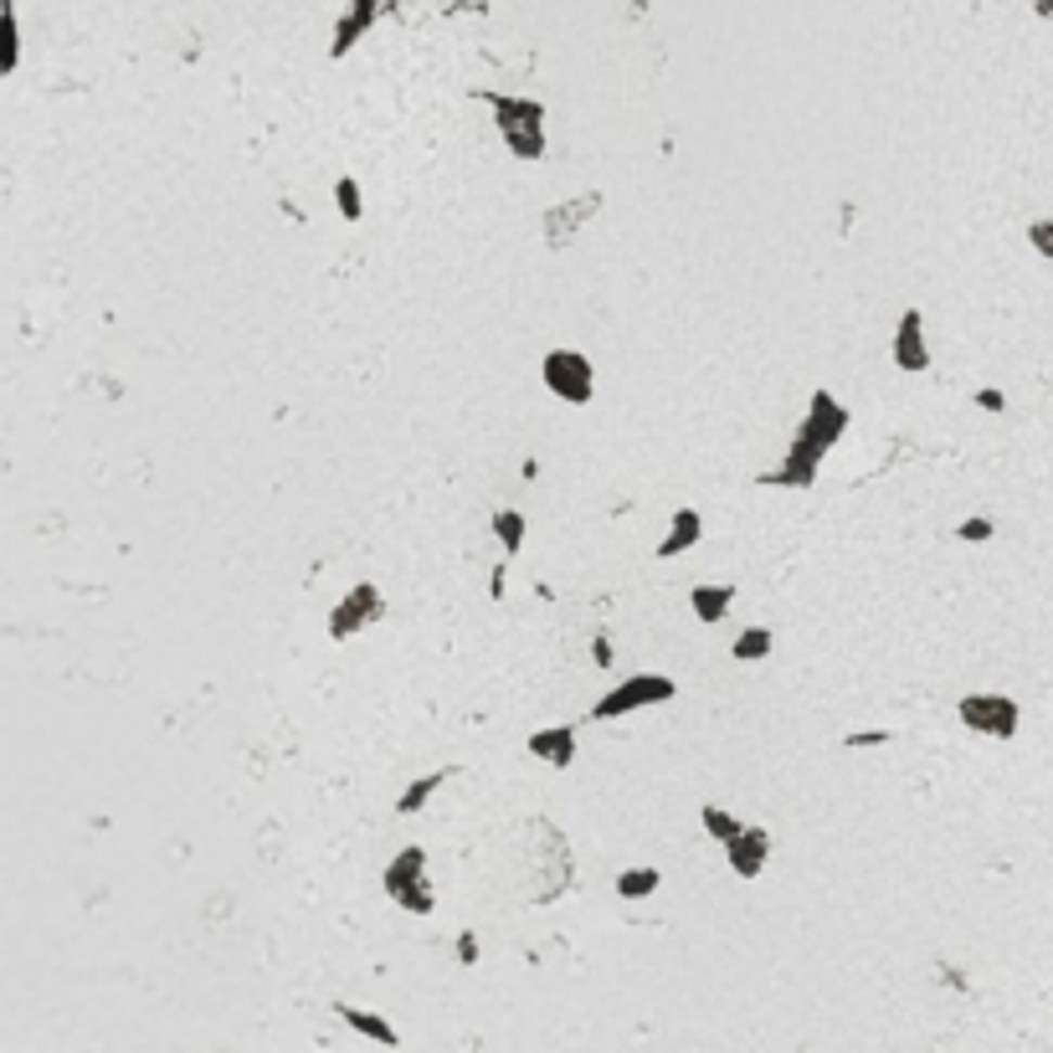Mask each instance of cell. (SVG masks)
Segmentation results:
<instances>
[{
    "instance_id": "6da1fadb",
    "label": "cell",
    "mask_w": 1053,
    "mask_h": 1053,
    "mask_svg": "<svg viewBox=\"0 0 1053 1053\" xmlns=\"http://www.w3.org/2000/svg\"><path fill=\"white\" fill-rule=\"evenodd\" d=\"M673 694H679V683L668 679V673H632V679H622L612 694H602V699L591 704V720H622V715H632V709L668 704Z\"/></svg>"
},
{
    "instance_id": "7a4b0ae2",
    "label": "cell",
    "mask_w": 1053,
    "mask_h": 1053,
    "mask_svg": "<svg viewBox=\"0 0 1053 1053\" xmlns=\"http://www.w3.org/2000/svg\"><path fill=\"white\" fill-rule=\"evenodd\" d=\"M540 381L555 401H566V407H586L591 396H596V371H591V360L581 350H550L540 360Z\"/></svg>"
},
{
    "instance_id": "3957f363",
    "label": "cell",
    "mask_w": 1053,
    "mask_h": 1053,
    "mask_svg": "<svg viewBox=\"0 0 1053 1053\" xmlns=\"http://www.w3.org/2000/svg\"><path fill=\"white\" fill-rule=\"evenodd\" d=\"M386 895L411 910V915H432L437 899H432V884H427V853L422 848H401L396 859L386 863Z\"/></svg>"
},
{
    "instance_id": "277c9868",
    "label": "cell",
    "mask_w": 1053,
    "mask_h": 1053,
    "mask_svg": "<svg viewBox=\"0 0 1053 1053\" xmlns=\"http://www.w3.org/2000/svg\"><path fill=\"white\" fill-rule=\"evenodd\" d=\"M848 432V407H843L833 390H812V401H807V416H801L797 427V442L801 448H812L818 458L838 448V437Z\"/></svg>"
},
{
    "instance_id": "5b68a950",
    "label": "cell",
    "mask_w": 1053,
    "mask_h": 1053,
    "mask_svg": "<svg viewBox=\"0 0 1053 1053\" xmlns=\"http://www.w3.org/2000/svg\"><path fill=\"white\" fill-rule=\"evenodd\" d=\"M956 715L966 730H976V735H992V741H1013L1017 735V720H1023V709H1017V699H1007V694H966V699L956 704Z\"/></svg>"
},
{
    "instance_id": "8992f818",
    "label": "cell",
    "mask_w": 1053,
    "mask_h": 1053,
    "mask_svg": "<svg viewBox=\"0 0 1053 1053\" xmlns=\"http://www.w3.org/2000/svg\"><path fill=\"white\" fill-rule=\"evenodd\" d=\"M381 612H386V596H381V586L375 581H355L330 612V638L334 643H350L360 627L381 622Z\"/></svg>"
},
{
    "instance_id": "52a82bcc",
    "label": "cell",
    "mask_w": 1053,
    "mask_h": 1053,
    "mask_svg": "<svg viewBox=\"0 0 1053 1053\" xmlns=\"http://www.w3.org/2000/svg\"><path fill=\"white\" fill-rule=\"evenodd\" d=\"M499 118V134H540L545 129V103L540 98H509V93H478Z\"/></svg>"
},
{
    "instance_id": "ba28073f",
    "label": "cell",
    "mask_w": 1053,
    "mask_h": 1053,
    "mask_svg": "<svg viewBox=\"0 0 1053 1053\" xmlns=\"http://www.w3.org/2000/svg\"><path fill=\"white\" fill-rule=\"evenodd\" d=\"M889 355H895V365L899 371H930V345H925V313L920 309H904V319H899V330H895V345H889Z\"/></svg>"
},
{
    "instance_id": "9c48e42d",
    "label": "cell",
    "mask_w": 1053,
    "mask_h": 1053,
    "mask_svg": "<svg viewBox=\"0 0 1053 1053\" xmlns=\"http://www.w3.org/2000/svg\"><path fill=\"white\" fill-rule=\"evenodd\" d=\"M818 468H822V458L812 448H801L797 437H792V448H786V458H781V468H771V473H761L756 484L761 488H812L818 484Z\"/></svg>"
},
{
    "instance_id": "30bf717a",
    "label": "cell",
    "mask_w": 1053,
    "mask_h": 1053,
    "mask_svg": "<svg viewBox=\"0 0 1053 1053\" xmlns=\"http://www.w3.org/2000/svg\"><path fill=\"white\" fill-rule=\"evenodd\" d=\"M529 756H535V761H545V766H555V771L576 766V724H550V730H535V735H529Z\"/></svg>"
},
{
    "instance_id": "8fae6325",
    "label": "cell",
    "mask_w": 1053,
    "mask_h": 1053,
    "mask_svg": "<svg viewBox=\"0 0 1053 1053\" xmlns=\"http://www.w3.org/2000/svg\"><path fill=\"white\" fill-rule=\"evenodd\" d=\"M724 859H730L735 878H756L766 869V859H771V833H766V827H745V838L730 843Z\"/></svg>"
},
{
    "instance_id": "7c38bea8",
    "label": "cell",
    "mask_w": 1053,
    "mask_h": 1053,
    "mask_svg": "<svg viewBox=\"0 0 1053 1053\" xmlns=\"http://www.w3.org/2000/svg\"><path fill=\"white\" fill-rule=\"evenodd\" d=\"M375 16H381V5H371V0H355L350 11L339 16V26H334V41H330V57L339 62V57H350L355 52V41L365 37L375 26Z\"/></svg>"
},
{
    "instance_id": "4fadbf2b",
    "label": "cell",
    "mask_w": 1053,
    "mask_h": 1053,
    "mask_svg": "<svg viewBox=\"0 0 1053 1053\" xmlns=\"http://www.w3.org/2000/svg\"><path fill=\"white\" fill-rule=\"evenodd\" d=\"M596 201H602V195L586 191L581 201H566V206L545 211V242H550V247H566V242H570V227H581L586 216L596 211Z\"/></svg>"
},
{
    "instance_id": "5bb4252c",
    "label": "cell",
    "mask_w": 1053,
    "mask_h": 1053,
    "mask_svg": "<svg viewBox=\"0 0 1053 1053\" xmlns=\"http://www.w3.org/2000/svg\"><path fill=\"white\" fill-rule=\"evenodd\" d=\"M699 535H704L699 509H679V514H673V525H668V535L658 540V561H679L683 550L699 545Z\"/></svg>"
},
{
    "instance_id": "9a60e30c",
    "label": "cell",
    "mask_w": 1053,
    "mask_h": 1053,
    "mask_svg": "<svg viewBox=\"0 0 1053 1053\" xmlns=\"http://www.w3.org/2000/svg\"><path fill=\"white\" fill-rule=\"evenodd\" d=\"M334 1017H339V1023H350L360 1038H375L381 1049H396V1043H401V1033H396L381 1013H365V1007H350V1002H334Z\"/></svg>"
},
{
    "instance_id": "2e32d148",
    "label": "cell",
    "mask_w": 1053,
    "mask_h": 1053,
    "mask_svg": "<svg viewBox=\"0 0 1053 1053\" xmlns=\"http://www.w3.org/2000/svg\"><path fill=\"white\" fill-rule=\"evenodd\" d=\"M452 776H458V771H452V766H442V771H432V776L411 781L407 792L396 797V818H411V812H422V807L437 797V786H442V781H452Z\"/></svg>"
},
{
    "instance_id": "e0dca14e",
    "label": "cell",
    "mask_w": 1053,
    "mask_h": 1053,
    "mask_svg": "<svg viewBox=\"0 0 1053 1053\" xmlns=\"http://www.w3.org/2000/svg\"><path fill=\"white\" fill-rule=\"evenodd\" d=\"M730 602H735V586L724 581V586H694L689 591V606L699 612V622H720L724 612H730Z\"/></svg>"
},
{
    "instance_id": "ac0fdd59",
    "label": "cell",
    "mask_w": 1053,
    "mask_h": 1053,
    "mask_svg": "<svg viewBox=\"0 0 1053 1053\" xmlns=\"http://www.w3.org/2000/svg\"><path fill=\"white\" fill-rule=\"evenodd\" d=\"M699 822H704V833H709V838H720L724 848H730V843H741V838H745V822L735 818V812H724V807H715V801H709V807H699Z\"/></svg>"
},
{
    "instance_id": "d6986e66",
    "label": "cell",
    "mask_w": 1053,
    "mask_h": 1053,
    "mask_svg": "<svg viewBox=\"0 0 1053 1053\" xmlns=\"http://www.w3.org/2000/svg\"><path fill=\"white\" fill-rule=\"evenodd\" d=\"M658 884H664V874H658L653 863H638V869H622V874H617V895H622V899H647Z\"/></svg>"
},
{
    "instance_id": "ffe728a7",
    "label": "cell",
    "mask_w": 1053,
    "mask_h": 1053,
    "mask_svg": "<svg viewBox=\"0 0 1053 1053\" xmlns=\"http://www.w3.org/2000/svg\"><path fill=\"white\" fill-rule=\"evenodd\" d=\"M525 514L519 509H499L493 514V535H499V545H504V555H519L525 550Z\"/></svg>"
},
{
    "instance_id": "44dd1931",
    "label": "cell",
    "mask_w": 1053,
    "mask_h": 1053,
    "mask_svg": "<svg viewBox=\"0 0 1053 1053\" xmlns=\"http://www.w3.org/2000/svg\"><path fill=\"white\" fill-rule=\"evenodd\" d=\"M771 643H776V638H771V627H745L741 638H735V647H730V653H735L741 664H761L766 653H771Z\"/></svg>"
},
{
    "instance_id": "7402d4cb",
    "label": "cell",
    "mask_w": 1053,
    "mask_h": 1053,
    "mask_svg": "<svg viewBox=\"0 0 1053 1053\" xmlns=\"http://www.w3.org/2000/svg\"><path fill=\"white\" fill-rule=\"evenodd\" d=\"M334 201H339V216H345V221H360V211H365V201H360V180H355V176L334 180Z\"/></svg>"
},
{
    "instance_id": "603a6c76",
    "label": "cell",
    "mask_w": 1053,
    "mask_h": 1053,
    "mask_svg": "<svg viewBox=\"0 0 1053 1053\" xmlns=\"http://www.w3.org/2000/svg\"><path fill=\"white\" fill-rule=\"evenodd\" d=\"M0 26H5V52H0V73H16V52H21V37H16V5H0Z\"/></svg>"
},
{
    "instance_id": "cb8c5ba5",
    "label": "cell",
    "mask_w": 1053,
    "mask_h": 1053,
    "mask_svg": "<svg viewBox=\"0 0 1053 1053\" xmlns=\"http://www.w3.org/2000/svg\"><path fill=\"white\" fill-rule=\"evenodd\" d=\"M956 535H961V540H972V545H981V540H992V519H987V514H972Z\"/></svg>"
},
{
    "instance_id": "d4e9b609",
    "label": "cell",
    "mask_w": 1053,
    "mask_h": 1053,
    "mask_svg": "<svg viewBox=\"0 0 1053 1053\" xmlns=\"http://www.w3.org/2000/svg\"><path fill=\"white\" fill-rule=\"evenodd\" d=\"M1028 242H1033L1038 253L1053 262V216H1049V221H1033V227H1028Z\"/></svg>"
},
{
    "instance_id": "484cf974",
    "label": "cell",
    "mask_w": 1053,
    "mask_h": 1053,
    "mask_svg": "<svg viewBox=\"0 0 1053 1053\" xmlns=\"http://www.w3.org/2000/svg\"><path fill=\"white\" fill-rule=\"evenodd\" d=\"M889 741V730H853V735H843V745H853V750H863V745H884Z\"/></svg>"
},
{
    "instance_id": "4316f807",
    "label": "cell",
    "mask_w": 1053,
    "mask_h": 1053,
    "mask_svg": "<svg viewBox=\"0 0 1053 1053\" xmlns=\"http://www.w3.org/2000/svg\"><path fill=\"white\" fill-rule=\"evenodd\" d=\"M972 401H976V407H981V411H1002V407H1007V396H1002V390H997V386H981V390H976V396H972Z\"/></svg>"
},
{
    "instance_id": "83f0119b",
    "label": "cell",
    "mask_w": 1053,
    "mask_h": 1053,
    "mask_svg": "<svg viewBox=\"0 0 1053 1053\" xmlns=\"http://www.w3.org/2000/svg\"><path fill=\"white\" fill-rule=\"evenodd\" d=\"M458 961H463V966H473V961H478V936H473V930H463V936H458Z\"/></svg>"
},
{
    "instance_id": "f1b7e54d",
    "label": "cell",
    "mask_w": 1053,
    "mask_h": 1053,
    "mask_svg": "<svg viewBox=\"0 0 1053 1053\" xmlns=\"http://www.w3.org/2000/svg\"><path fill=\"white\" fill-rule=\"evenodd\" d=\"M591 653H596V664H602V668H612V638H606V632H596Z\"/></svg>"
},
{
    "instance_id": "f546056e",
    "label": "cell",
    "mask_w": 1053,
    "mask_h": 1053,
    "mask_svg": "<svg viewBox=\"0 0 1053 1053\" xmlns=\"http://www.w3.org/2000/svg\"><path fill=\"white\" fill-rule=\"evenodd\" d=\"M488 596H493V602L504 596V570H493V576H488Z\"/></svg>"
},
{
    "instance_id": "4dcf8cb0",
    "label": "cell",
    "mask_w": 1053,
    "mask_h": 1053,
    "mask_svg": "<svg viewBox=\"0 0 1053 1053\" xmlns=\"http://www.w3.org/2000/svg\"><path fill=\"white\" fill-rule=\"evenodd\" d=\"M1038 16H1053V0H1043V5H1038Z\"/></svg>"
}]
</instances>
